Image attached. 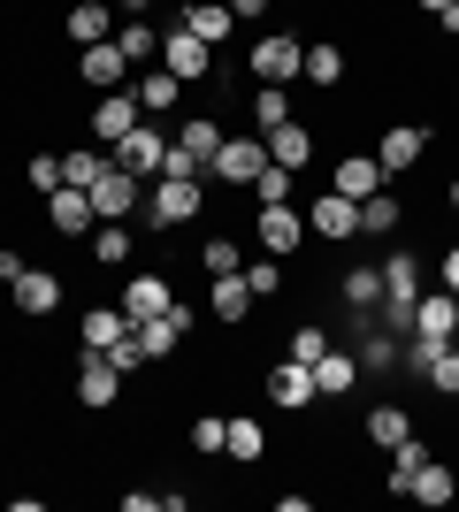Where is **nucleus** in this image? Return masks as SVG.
Returning a JSON list of instances; mask_svg holds the SVG:
<instances>
[{"label":"nucleus","mask_w":459,"mask_h":512,"mask_svg":"<svg viewBox=\"0 0 459 512\" xmlns=\"http://www.w3.org/2000/svg\"><path fill=\"white\" fill-rule=\"evenodd\" d=\"M245 69H253V85H291V77H306V39H291V31H261L253 54H245Z\"/></svg>","instance_id":"obj_1"},{"label":"nucleus","mask_w":459,"mask_h":512,"mask_svg":"<svg viewBox=\"0 0 459 512\" xmlns=\"http://www.w3.org/2000/svg\"><path fill=\"white\" fill-rule=\"evenodd\" d=\"M268 169V138L253 130H222V146H215V161H207V184H253V176Z\"/></svg>","instance_id":"obj_2"},{"label":"nucleus","mask_w":459,"mask_h":512,"mask_svg":"<svg viewBox=\"0 0 459 512\" xmlns=\"http://www.w3.org/2000/svg\"><path fill=\"white\" fill-rule=\"evenodd\" d=\"M85 199H92V214H100V222H131L138 199H146V176H131V169H115V161H108V169L85 184Z\"/></svg>","instance_id":"obj_3"},{"label":"nucleus","mask_w":459,"mask_h":512,"mask_svg":"<svg viewBox=\"0 0 459 512\" xmlns=\"http://www.w3.org/2000/svg\"><path fill=\"white\" fill-rule=\"evenodd\" d=\"M253 245H261V253H276V260H291L306 245V207H253Z\"/></svg>","instance_id":"obj_4"},{"label":"nucleus","mask_w":459,"mask_h":512,"mask_svg":"<svg viewBox=\"0 0 459 512\" xmlns=\"http://www.w3.org/2000/svg\"><path fill=\"white\" fill-rule=\"evenodd\" d=\"M161 62H169L184 85H207V77H215V46L199 39V31H184V23H169V31H161Z\"/></svg>","instance_id":"obj_5"},{"label":"nucleus","mask_w":459,"mask_h":512,"mask_svg":"<svg viewBox=\"0 0 459 512\" xmlns=\"http://www.w3.org/2000/svg\"><path fill=\"white\" fill-rule=\"evenodd\" d=\"M123 383H131V375H123L108 352H85V360H77V406L85 413H108L115 398H123Z\"/></svg>","instance_id":"obj_6"},{"label":"nucleus","mask_w":459,"mask_h":512,"mask_svg":"<svg viewBox=\"0 0 459 512\" xmlns=\"http://www.w3.org/2000/svg\"><path fill=\"white\" fill-rule=\"evenodd\" d=\"M199 207H207V184H169V176H153V192H146V222H153V230L199 222Z\"/></svg>","instance_id":"obj_7"},{"label":"nucleus","mask_w":459,"mask_h":512,"mask_svg":"<svg viewBox=\"0 0 459 512\" xmlns=\"http://www.w3.org/2000/svg\"><path fill=\"white\" fill-rule=\"evenodd\" d=\"M306 237H322V245H352V237H360V207H352L345 192H322L314 207H306Z\"/></svg>","instance_id":"obj_8"},{"label":"nucleus","mask_w":459,"mask_h":512,"mask_svg":"<svg viewBox=\"0 0 459 512\" xmlns=\"http://www.w3.org/2000/svg\"><path fill=\"white\" fill-rule=\"evenodd\" d=\"M146 123V107H138V92H100V107H92V138H100V146H123V138H131V130Z\"/></svg>","instance_id":"obj_9"},{"label":"nucleus","mask_w":459,"mask_h":512,"mask_svg":"<svg viewBox=\"0 0 459 512\" xmlns=\"http://www.w3.org/2000/svg\"><path fill=\"white\" fill-rule=\"evenodd\" d=\"M131 337H138V352H146V367H153V360H169L176 344L192 337V306L176 299V306H169V314H153V321H138Z\"/></svg>","instance_id":"obj_10"},{"label":"nucleus","mask_w":459,"mask_h":512,"mask_svg":"<svg viewBox=\"0 0 459 512\" xmlns=\"http://www.w3.org/2000/svg\"><path fill=\"white\" fill-rule=\"evenodd\" d=\"M77 77H85L92 92H123V77H131V54L115 39H100V46H77Z\"/></svg>","instance_id":"obj_11"},{"label":"nucleus","mask_w":459,"mask_h":512,"mask_svg":"<svg viewBox=\"0 0 459 512\" xmlns=\"http://www.w3.org/2000/svg\"><path fill=\"white\" fill-rule=\"evenodd\" d=\"M169 306H176V276L138 268V276L123 283V314H131V329H138V321H153V314H169Z\"/></svg>","instance_id":"obj_12"},{"label":"nucleus","mask_w":459,"mask_h":512,"mask_svg":"<svg viewBox=\"0 0 459 512\" xmlns=\"http://www.w3.org/2000/svg\"><path fill=\"white\" fill-rule=\"evenodd\" d=\"M268 398H276L284 413L322 406V390H314V367H306V360H291V352H284V367H268Z\"/></svg>","instance_id":"obj_13"},{"label":"nucleus","mask_w":459,"mask_h":512,"mask_svg":"<svg viewBox=\"0 0 459 512\" xmlns=\"http://www.w3.org/2000/svg\"><path fill=\"white\" fill-rule=\"evenodd\" d=\"M429 153V123H391L383 138H375V161H383V176H406Z\"/></svg>","instance_id":"obj_14"},{"label":"nucleus","mask_w":459,"mask_h":512,"mask_svg":"<svg viewBox=\"0 0 459 512\" xmlns=\"http://www.w3.org/2000/svg\"><path fill=\"white\" fill-rule=\"evenodd\" d=\"M161 153H169V130L146 115V123H138L131 138L115 146V169H131V176H161Z\"/></svg>","instance_id":"obj_15"},{"label":"nucleus","mask_w":459,"mask_h":512,"mask_svg":"<svg viewBox=\"0 0 459 512\" xmlns=\"http://www.w3.org/2000/svg\"><path fill=\"white\" fill-rule=\"evenodd\" d=\"M383 184H391V176H383V161H375V153H345V161H337V176H329V192H345L352 207H360L368 192H383Z\"/></svg>","instance_id":"obj_16"},{"label":"nucleus","mask_w":459,"mask_h":512,"mask_svg":"<svg viewBox=\"0 0 459 512\" xmlns=\"http://www.w3.org/2000/svg\"><path fill=\"white\" fill-rule=\"evenodd\" d=\"M8 291H16V314H54V306H62V276H54V268H23L16 283H8Z\"/></svg>","instance_id":"obj_17"},{"label":"nucleus","mask_w":459,"mask_h":512,"mask_svg":"<svg viewBox=\"0 0 459 512\" xmlns=\"http://www.w3.org/2000/svg\"><path fill=\"white\" fill-rule=\"evenodd\" d=\"M46 222H54L62 237H92V222H100V214H92V199L77 192V184H62V192H46Z\"/></svg>","instance_id":"obj_18"},{"label":"nucleus","mask_w":459,"mask_h":512,"mask_svg":"<svg viewBox=\"0 0 459 512\" xmlns=\"http://www.w3.org/2000/svg\"><path fill=\"white\" fill-rule=\"evenodd\" d=\"M414 329H421V337H459V291H444V283H437V291H421V299H414Z\"/></svg>","instance_id":"obj_19"},{"label":"nucleus","mask_w":459,"mask_h":512,"mask_svg":"<svg viewBox=\"0 0 459 512\" xmlns=\"http://www.w3.org/2000/svg\"><path fill=\"white\" fill-rule=\"evenodd\" d=\"M77 337H85V352H115V344L131 337V314H123V306H85Z\"/></svg>","instance_id":"obj_20"},{"label":"nucleus","mask_w":459,"mask_h":512,"mask_svg":"<svg viewBox=\"0 0 459 512\" xmlns=\"http://www.w3.org/2000/svg\"><path fill=\"white\" fill-rule=\"evenodd\" d=\"M261 138H268V161H276V169H291V176L314 161V130H306V123H276V130H261Z\"/></svg>","instance_id":"obj_21"},{"label":"nucleus","mask_w":459,"mask_h":512,"mask_svg":"<svg viewBox=\"0 0 459 512\" xmlns=\"http://www.w3.org/2000/svg\"><path fill=\"white\" fill-rule=\"evenodd\" d=\"M131 92H138V107H146V115H176V100H184V77H176L169 62H153Z\"/></svg>","instance_id":"obj_22"},{"label":"nucleus","mask_w":459,"mask_h":512,"mask_svg":"<svg viewBox=\"0 0 459 512\" xmlns=\"http://www.w3.org/2000/svg\"><path fill=\"white\" fill-rule=\"evenodd\" d=\"M176 23H184V31H199L207 46H222L238 16H230V0H184V8H176Z\"/></svg>","instance_id":"obj_23"},{"label":"nucleus","mask_w":459,"mask_h":512,"mask_svg":"<svg viewBox=\"0 0 459 512\" xmlns=\"http://www.w3.org/2000/svg\"><path fill=\"white\" fill-rule=\"evenodd\" d=\"M345 77H352V54H345V46H329V39H314V46H306V85L337 92Z\"/></svg>","instance_id":"obj_24"},{"label":"nucleus","mask_w":459,"mask_h":512,"mask_svg":"<svg viewBox=\"0 0 459 512\" xmlns=\"http://www.w3.org/2000/svg\"><path fill=\"white\" fill-rule=\"evenodd\" d=\"M85 253L100 260V268H131V253H138V237L123 230V222H92V237H85Z\"/></svg>","instance_id":"obj_25"},{"label":"nucleus","mask_w":459,"mask_h":512,"mask_svg":"<svg viewBox=\"0 0 459 512\" xmlns=\"http://www.w3.org/2000/svg\"><path fill=\"white\" fill-rule=\"evenodd\" d=\"M352 383H360V360L329 344L322 360H314V390H322V398H352Z\"/></svg>","instance_id":"obj_26"},{"label":"nucleus","mask_w":459,"mask_h":512,"mask_svg":"<svg viewBox=\"0 0 459 512\" xmlns=\"http://www.w3.org/2000/svg\"><path fill=\"white\" fill-rule=\"evenodd\" d=\"M108 23H115V0H77V8H69V39H77V46H100V39H115Z\"/></svg>","instance_id":"obj_27"},{"label":"nucleus","mask_w":459,"mask_h":512,"mask_svg":"<svg viewBox=\"0 0 459 512\" xmlns=\"http://www.w3.org/2000/svg\"><path fill=\"white\" fill-rule=\"evenodd\" d=\"M406 497H414V505H429V512H437V505H452V497H459V474L429 459V467H421L414 482H406Z\"/></svg>","instance_id":"obj_28"},{"label":"nucleus","mask_w":459,"mask_h":512,"mask_svg":"<svg viewBox=\"0 0 459 512\" xmlns=\"http://www.w3.org/2000/svg\"><path fill=\"white\" fill-rule=\"evenodd\" d=\"M176 146L207 169V161H215V146H222V123H215V115H184V123H176Z\"/></svg>","instance_id":"obj_29"},{"label":"nucleus","mask_w":459,"mask_h":512,"mask_svg":"<svg viewBox=\"0 0 459 512\" xmlns=\"http://www.w3.org/2000/svg\"><path fill=\"white\" fill-rule=\"evenodd\" d=\"M383 299H421V260L398 245V253H383Z\"/></svg>","instance_id":"obj_30"},{"label":"nucleus","mask_w":459,"mask_h":512,"mask_svg":"<svg viewBox=\"0 0 459 512\" xmlns=\"http://www.w3.org/2000/svg\"><path fill=\"white\" fill-rule=\"evenodd\" d=\"M207 306H215L222 321H245V314H253V306H261V299H253V283H245V276H215V291H207Z\"/></svg>","instance_id":"obj_31"},{"label":"nucleus","mask_w":459,"mask_h":512,"mask_svg":"<svg viewBox=\"0 0 459 512\" xmlns=\"http://www.w3.org/2000/svg\"><path fill=\"white\" fill-rule=\"evenodd\" d=\"M406 436H414V413H406V406H375V413H368V444H375V451L406 444Z\"/></svg>","instance_id":"obj_32"},{"label":"nucleus","mask_w":459,"mask_h":512,"mask_svg":"<svg viewBox=\"0 0 459 512\" xmlns=\"http://www.w3.org/2000/svg\"><path fill=\"white\" fill-rule=\"evenodd\" d=\"M115 46L131 54V69H138V62H161V31H153L146 16H123V31H115Z\"/></svg>","instance_id":"obj_33"},{"label":"nucleus","mask_w":459,"mask_h":512,"mask_svg":"<svg viewBox=\"0 0 459 512\" xmlns=\"http://www.w3.org/2000/svg\"><path fill=\"white\" fill-rule=\"evenodd\" d=\"M398 222H406V207H398L391 192H368V199H360V237H391Z\"/></svg>","instance_id":"obj_34"},{"label":"nucleus","mask_w":459,"mask_h":512,"mask_svg":"<svg viewBox=\"0 0 459 512\" xmlns=\"http://www.w3.org/2000/svg\"><path fill=\"white\" fill-rule=\"evenodd\" d=\"M337 291H345V306H383V268H360V260H352Z\"/></svg>","instance_id":"obj_35"},{"label":"nucleus","mask_w":459,"mask_h":512,"mask_svg":"<svg viewBox=\"0 0 459 512\" xmlns=\"http://www.w3.org/2000/svg\"><path fill=\"white\" fill-rule=\"evenodd\" d=\"M429 467V444H421V436H406V444H391V490L406 497V482H414V474Z\"/></svg>","instance_id":"obj_36"},{"label":"nucleus","mask_w":459,"mask_h":512,"mask_svg":"<svg viewBox=\"0 0 459 512\" xmlns=\"http://www.w3.org/2000/svg\"><path fill=\"white\" fill-rule=\"evenodd\" d=\"M291 123V92L284 85H253V130H276Z\"/></svg>","instance_id":"obj_37"},{"label":"nucleus","mask_w":459,"mask_h":512,"mask_svg":"<svg viewBox=\"0 0 459 512\" xmlns=\"http://www.w3.org/2000/svg\"><path fill=\"white\" fill-rule=\"evenodd\" d=\"M199 268H207V276H238L245 245H238V237H207V245H199Z\"/></svg>","instance_id":"obj_38"},{"label":"nucleus","mask_w":459,"mask_h":512,"mask_svg":"<svg viewBox=\"0 0 459 512\" xmlns=\"http://www.w3.org/2000/svg\"><path fill=\"white\" fill-rule=\"evenodd\" d=\"M230 459H268V436H261V421H245V413H230Z\"/></svg>","instance_id":"obj_39"},{"label":"nucleus","mask_w":459,"mask_h":512,"mask_svg":"<svg viewBox=\"0 0 459 512\" xmlns=\"http://www.w3.org/2000/svg\"><path fill=\"white\" fill-rule=\"evenodd\" d=\"M238 276L253 283V299H276V291H284V260H276V253H261V260H245Z\"/></svg>","instance_id":"obj_40"},{"label":"nucleus","mask_w":459,"mask_h":512,"mask_svg":"<svg viewBox=\"0 0 459 512\" xmlns=\"http://www.w3.org/2000/svg\"><path fill=\"white\" fill-rule=\"evenodd\" d=\"M291 184H299V176H291V169H276V161H268V169L253 176V207H284V199H291Z\"/></svg>","instance_id":"obj_41"},{"label":"nucleus","mask_w":459,"mask_h":512,"mask_svg":"<svg viewBox=\"0 0 459 512\" xmlns=\"http://www.w3.org/2000/svg\"><path fill=\"white\" fill-rule=\"evenodd\" d=\"M192 451H199V459L230 451V421H222V413H199V421H192Z\"/></svg>","instance_id":"obj_42"},{"label":"nucleus","mask_w":459,"mask_h":512,"mask_svg":"<svg viewBox=\"0 0 459 512\" xmlns=\"http://www.w3.org/2000/svg\"><path fill=\"white\" fill-rule=\"evenodd\" d=\"M23 184H31V192H62V153H31V161H23Z\"/></svg>","instance_id":"obj_43"},{"label":"nucleus","mask_w":459,"mask_h":512,"mask_svg":"<svg viewBox=\"0 0 459 512\" xmlns=\"http://www.w3.org/2000/svg\"><path fill=\"white\" fill-rule=\"evenodd\" d=\"M108 169V153H92V146H77V153H62V184H77V192H85L92 176Z\"/></svg>","instance_id":"obj_44"},{"label":"nucleus","mask_w":459,"mask_h":512,"mask_svg":"<svg viewBox=\"0 0 459 512\" xmlns=\"http://www.w3.org/2000/svg\"><path fill=\"white\" fill-rule=\"evenodd\" d=\"M429 390H437V398H459V337L444 344V360L429 367Z\"/></svg>","instance_id":"obj_45"},{"label":"nucleus","mask_w":459,"mask_h":512,"mask_svg":"<svg viewBox=\"0 0 459 512\" xmlns=\"http://www.w3.org/2000/svg\"><path fill=\"white\" fill-rule=\"evenodd\" d=\"M322 352H329V329H322V321H306V329H291V360H306V367H314Z\"/></svg>","instance_id":"obj_46"},{"label":"nucleus","mask_w":459,"mask_h":512,"mask_svg":"<svg viewBox=\"0 0 459 512\" xmlns=\"http://www.w3.org/2000/svg\"><path fill=\"white\" fill-rule=\"evenodd\" d=\"M108 360L123 367V375H138V367H146V352H138V337H123V344H115V352H108Z\"/></svg>","instance_id":"obj_47"},{"label":"nucleus","mask_w":459,"mask_h":512,"mask_svg":"<svg viewBox=\"0 0 459 512\" xmlns=\"http://www.w3.org/2000/svg\"><path fill=\"white\" fill-rule=\"evenodd\" d=\"M437 283H444V291H459V245H444V253H437Z\"/></svg>","instance_id":"obj_48"},{"label":"nucleus","mask_w":459,"mask_h":512,"mask_svg":"<svg viewBox=\"0 0 459 512\" xmlns=\"http://www.w3.org/2000/svg\"><path fill=\"white\" fill-rule=\"evenodd\" d=\"M123 512H161V490H123Z\"/></svg>","instance_id":"obj_49"},{"label":"nucleus","mask_w":459,"mask_h":512,"mask_svg":"<svg viewBox=\"0 0 459 512\" xmlns=\"http://www.w3.org/2000/svg\"><path fill=\"white\" fill-rule=\"evenodd\" d=\"M23 268H31V260H23V253H16V245H0V283H16V276H23Z\"/></svg>","instance_id":"obj_50"},{"label":"nucleus","mask_w":459,"mask_h":512,"mask_svg":"<svg viewBox=\"0 0 459 512\" xmlns=\"http://www.w3.org/2000/svg\"><path fill=\"white\" fill-rule=\"evenodd\" d=\"M268 8H276V0H230V16H238V23H253V16H268Z\"/></svg>","instance_id":"obj_51"},{"label":"nucleus","mask_w":459,"mask_h":512,"mask_svg":"<svg viewBox=\"0 0 459 512\" xmlns=\"http://www.w3.org/2000/svg\"><path fill=\"white\" fill-rule=\"evenodd\" d=\"M437 31H444V39H459V0H444V8H437Z\"/></svg>","instance_id":"obj_52"},{"label":"nucleus","mask_w":459,"mask_h":512,"mask_svg":"<svg viewBox=\"0 0 459 512\" xmlns=\"http://www.w3.org/2000/svg\"><path fill=\"white\" fill-rule=\"evenodd\" d=\"M115 8H123V16H146V8H153V0H115Z\"/></svg>","instance_id":"obj_53"},{"label":"nucleus","mask_w":459,"mask_h":512,"mask_svg":"<svg viewBox=\"0 0 459 512\" xmlns=\"http://www.w3.org/2000/svg\"><path fill=\"white\" fill-rule=\"evenodd\" d=\"M414 8H429V16H437V8H444V0H414Z\"/></svg>","instance_id":"obj_54"},{"label":"nucleus","mask_w":459,"mask_h":512,"mask_svg":"<svg viewBox=\"0 0 459 512\" xmlns=\"http://www.w3.org/2000/svg\"><path fill=\"white\" fill-rule=\"evenodd\" d=\"M452 214H459V176H452Z\"/></svg>","instance_id":"obj_55"}]
</instances>
